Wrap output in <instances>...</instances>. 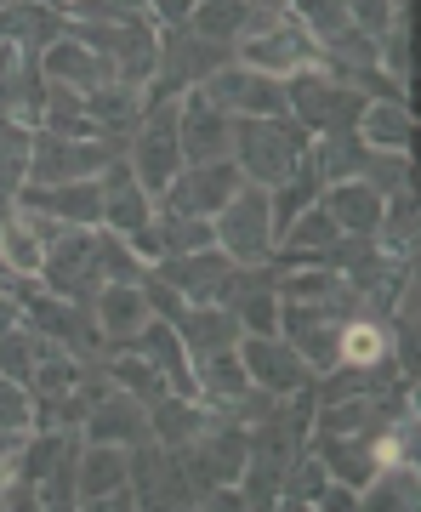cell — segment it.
I'll list each match as a JSON object with an SVG mask.
<instances>
[{
  "mask_svg": "<svg viewBox=\"0 0 421 512\" xmlns=\"http://www.w3.org/2000/svg\"><path fill=\"white\" fill-rule=\"evenodd\" d=\"M154 279L171 285L183 302H222V308H228V296H234V285H239V262L222 256L217 245H205V251L160 256V262H154Z\"/></svg>",
  "mask_w": 421,
  "mask_h": 512,
  "instance_id": "obj_8",
  "label": "cell"
},
{
  "mask_svg": "<svg viewBox=\"0 0 421 512\" xmlns=\"http://www.w3.org/2000/svg\"><path fill=\"white\" fill-rule=\"evenodd\" d=\"M40 6H52V12H69V0H40Z\"/></svg>",
  "mask_w": 421,
  "mask_h": 512,
  "instance_id": "obj_42",
  "label": "cell"
},
{
  "mask_svg": "<svg viewBox=\"0 0 421 512\" xmlns=\"http://www.w3.org/2000/svg\"><path fill=\"white\" fill-rule=\"evenodd\" d=\"M63 35V12L40 0H0V46H18L23 57H40Z\"/></svg>",
  "mask_w": 421,
  "mask_h": 512,
  "instance_id": "obj_24",
  "label": "cell"
},
{
  "mask_svg": "<svg viewBox=\"0 0 421 512\" xmlns=\"http://www.w3.org/2000/svg\"><path fill=\"white\" fill-rule=\"evenodd\" d=\"M40 80L46 86H69V92H97L114 80V63L97 57L92 46H80L74 35H57L46 52H40Z\"/></svg>",
  "mask_w": 421,
  "mask_h": 512,
  "instance_id": "obj_17",
  "label": "cell"
},
{
  "mask_svg": "<svg viewBox=\"0 0 421 512\" xmlns=\"http://www.w3.org/2000/svg\"><path fill=\"white\" fill-rule=\"evenodd\" d=\"M29 285H35V279H18V274H12V268H6V251H0V291L23 296V291H29Z\"/></svg>",
  "mask_w": 421,
  "mask_h": 512,
  "instance_id": "obj_40",
  "label": "cell"
},
{
  "mask_svg": "<svg viewBox=\"0 0 421 512\" xmlns=\"http://www.w3.org/2000/svg\"><path fill=\"white\" fill-rule=\"evenodd\" d=\"M239 365L268 393H302V387H313V370L296 359V348L285 336H239Z\"/></svg>",
  "mask_w": 421,
  "mask_h": 512,
  "instance_id": "obj_13",
  "label": "cell"
},
{
  "mask_svg": "<svg viewBox=\"0 0 421 512\" xmlns=\"http://www.w3.org/2000/svg\"><path fill=\"white\" fill-rule=\"evenodd\" d=\"M285 12H291V18L302 23V29H308L313 40H319V46H325L330 35H342V29L353 23L342 0H285Z\"/></svg>",
  "mask_w": 421,
  "mask_h": 512,
  "instance_id": "obj_36",
  "label": "cell"
},
{
  "mask_svg": "<svg viewBox=\"0 0 421 512\" xmlns=\"http://www.w3.org/2000/svg\"><path fill=\"white\" fill-rule=\"evenodd\" d=\"M177 143H183V165H211L234 154V120L205 103L200 92H183V109H177Z\"/></svg>",
  "mask_w": 421,
  "mask_h": 512,
  "instance_id": "obj_12",
  "label": "cell"
},
{
  "mask_svg": "<svg viewBox=\"0 0 421 512\" xmlns=\"http://www.w3.org/2000/svg\"><path fill=\"white\" fill-rule=\"evenodd\" d=\"M97 183H103V228H114V234L131 239V234H143L148 222H154V211H160V205H154V194L131 177L126 160H109Z\"/></svg>",
  "mask_w": 421,
  "mask_h": 512,
  "instance_id": "obj_15",
  "label": "cell"
},
{
  "mask_svg": "<svg viewBox=\"0 0 421 512\" xmlns=\"http://www.w3.org/2000/svg\"><path fill=\"white\" fill-rule=\"evenodd\" d=\"M359 109H365V97L353 92V86H342L325 63L285 74V114H291L308 137H325V131H353Z\"/></svg>",
  "mask_w": 421,
  "mask_h": 512,
  "instance_id": "obj_4",
  "label": "cell"
},
{
  "mask_svg": "<svg viewBox=\"0 0 421 512\" xmlns=\"http://www.w3.org/2000/svg\"><path fill=\"white\" fill-rule=\"evenodd\" d=\"M308 131L296 126L291 114H262V120H234V154L239 177L257 188H279L296 165L308 160Z\"/></svg>",
  "mask_w": 421,
  "mask_h": 512,
  "instance_id": "obj_1",
  "label": "cell"
},
{
  "mask_svg": "<svg viewBox=\"0 0 421 512\" xmlns=\"http://www.w3.org/2000/svg\"><path fill=\"white\" fill-rule=\"evenodd\" d=\"M109 165V148L97 137H57V131L35 126V143H29V183L23 188H52V183H86V177H103Z\"/></svg>",
  "mask_w": 421,
  "mask_h": 512,
  "instance_id": "obj_7",
  "label": "cell"
},
{
  "mask_svg": "<svg viewBox=\"0 0 421 512\" xmlns=\"http://www.w3.org/2000/svg\"><path fill=\"white\" fill-rule=\"evenodd\" d=\"M416 501H421V467H416V461H382V467L359 484V507L410 512Z\"/></svg>",
  "mask_w": 421,
  "mask_h": 512,
  "instance_id": "obj_29",
  "label": "cell"
},
{
  "mask_svg": "<svg viewBox=\"0 0 421 512\" xmlns=\"http://www.w3.org/2000/svg\"><path fill=\"white\" fill-rule=\"evenodd\" d=\"M194 92L205 97V103H217L228 120H262V114H285V80H274V74L262 69H245L239 57H228L222 69H211L194 86Z\"/></svg>",
  "mask_w": 421,
  "mask_h": 512,
  "instance_id": "obj_6",
  "label": "cell"
},
{
  "mask_svg": "<svg viewBox=\"0 0 421 512\" xmlns=\"http://www.w3.org/2000/svg\"><path fill=\"white\" fill-rule=\"evenodd\" d=\"M29 143H35V126L23 120H0V188L18 194L29 183Z\"/></svg>",
  "mask_w": 421,
  "mask_h": 512,
  "instance_id": "obj_35",
  "label": "cell"
},
{
  "mask_svg": "<svg viewBox=\"0 0 421 512\" xmlns=\"http://www.w3.org/2000/svg\"><path fill=\"white\" fill-rule=\"evenodd\" d=\"M319 200H325V211L336 217L342 234H376V228H382L387 194H376L370 183H325L319 188Z\"/></svg>",
  "mask_w": 421,
  "mask_h": 512,
  "instance_id": "obj_27",
  "label": "cell"
},
{
  "mask_svg": "<svg viewBox=\"0 0 421 512\" xmlns=\"http://www.w3.org/2000/svg\"><path fill=\"white\" fill-rule=\"evenodd\" d=\"M18 319H23V308H0V336H6V330L18 325Z\"/></svg>",
  "mask_w": 421,
  "mask_h": 512,
  "instance_id": "obj_41",
  "label": "cell"
},
{
  "mask_svg": "<svg viewBox=\"0 0 421 512\" xmlns=\"http://www.w3.org/2000/svg\"><path fill=\"white\" fill-rule=\"evenodd\" d=\"M376 245H382L387 256H416V188L387 194L382 228H376Z\"/></svg>",
  "mask_w": 421,
  "mask_h": 512,
  "instance_id": "obj_32",
  "label": "cell"
},
{
  "mask_svg": "<svg viewBox=\"0 0 421 512\" xmlns=\"http://www.w3.org/2000/svg\"><path fill=\"white\" fill-rule=\"evenodd\" d=\"M245 387H251V376L239 365V348H222V353H211V359L194 365V399H205L211 410H222V416L245 399Z\"/></svg>",
  "mask_w": 421,
  "mask_h": 512,
  "instance_id": "obj_28",
  "label": "cell"
},
{
  "mask_svg": "<svg viewBox=\"0 0 421 512\" xmlns=\"http://www.w3.org/2000/svg\"><path fill=\"white\" fill-rule=\"evenodd\" d=\"M0 427H12V433H29L35 427V393L12 376H0Z\"/></svg>",
  "mask_w": 421,
  "mask_h": 512,
  "instance_id": "obj_39",
  "label": "cell"
},
{
  "mask_svg": "<svg viewBox=\"0 0 421 512\" xmlns=\"http://www.w3.org/2000/svg\"><path fill=\"white\" fill-rule=\"evenodd\" d=\"M211 234H217V251L234 256L239 268H257V262H274L279 251V228H274V200L268 188L257 183H239L228 194L217 217H211Z\"/></svg>",
  "mask_w": 421,
  "mask_h": 512,
  "instance_id": "obj_2",
  "label": "cell"
},
{
  "mask_svg": "<svg viewBox=\"0 0 421 512\" xmlns=\"http://www.w3.org/2000/svg\"><path fill=\"white\" fill-rule=\"evenodd\" d=\"M359 143L382 148V154H410L416 148V109L410 97H365V109L353 120Z\"/></svg>",
  "mask_w": 421,
  "mask_h": 512,
  "instance_id": "obj_19",
  "label": "cell"
},
{
  "mask_svg": "<svg viewBox=\"0 0 421 512\" xmlns=\"http://www.w3.org/2000/svg\"><path fill=\"white\" fill-rule=\"evenodd\" d=\"M18 200L52 211L69 228H103V183L97 177H86V183H52V188H18Z\"/></svg>",
  "mask_w": 421,
  "mask_h": 512,
  "instance_id": "obj_23",
  "label": "cell"
},
{
  "mask_svg": "<svg viewBox=\"0 0 421 512\" xmlns=\"http://www.w3.org/2000/svg\"><path fill=\"white\" fill-rule=\"evenodd\" d=\"M92 319L97 330L109 336V348H126L131 336L154 319V302H148L143 285H120V279H103L92 291Z\"/></svg>",
  "mask_w": 421,
  "mask_h": 512,
  "instance_id": "obj_18",
  "label": "cell"
},
{
  "mask_svg": "<svg viewBox=\"0 0 421 512\" xmlns=\"http://www.w3.org/2000/svg\"><path fill=\"white\" fill-rule=\"evenodd\" d=\"M245 12H251V0H194V12L183 23L211 46H234L245 35Z\"/></svg>",
  "mask_w": 421,
  "mask_h": 512,
  "instance_id": "obj_31",
  "label": "cell"
},
{
  "mask_svg": "<svg viewBox=\"0 0 421 512\" xmlns=\"http://www.w3.org/2000/svg\"><path fill=\"white\" fill-rule=\"evenodd\" d=\"M177 109H183V97H148V103H143V120H137V131H131V148H126L131 177H137L148 194H154V205H160V194L171 188V177L183 171Z\"/></svg>",
  "mask_w": 421,
  "mask_h": 512,
  "instance_id": "obj_3",
  "label": "cell"
},
{
  "mask_svg": "<svg viewBox=\"0 0 421 512\" xmlns=\"http://www.w3.org/2000/svg\"><path fill=\"white\" fill-rule=\"evenodd\" d=\"M171 325H177V336H183V348L194 365L211 359V353H222V348H239V336H245L234 308H222V302H183V308L171 313Z\"/></svg>",
  "mask_w": 421,
  "mask_h": 512,
  "instance_id": "obj_16",
  "label": "cell"
},
{
  "mask_svg": "<svg viewBox=\"0 0 421 512\" xmlns=\"http://www.w3.org/2000/svg\"><path fill=\"white\" fill-rule=\"evenodd\" d=\"M211 416L217 410L205 399H194V393H160V399L148 404V439L160 444V450H188L211 427Z\"/></svg>",
  "mask_w": 421,
  "mask_h": 512,
  "instance_id": "obj_20",
  "label": "cell"
},
{
  "mask_svg": "<svg viewBox=\"0 0 421 512\" xmlns=\"http://www.w3.org/2000/svg\"><path fill=\"white\" fill-rule=\"evenodd\" d=\"M330 484H336V478H330V467L319 461V450L302 444V450L291 456V467H285V478H279L274 507H285V512H296V507L319 512V507H325V495H330Z\"/></svg>",
  "mask_w": 421,
  "mask_h": 512,
  "instance_id": "obj_25",
  "label": "cell"
},
{
  "mask_svg": "<svg viewBox=\"0 0 421 512\" xmlns=\"http://www.w3.org/2000/svg\"><path fill=\"white\" fill-rule=\"evenodd\" d=\"M74 484H80V507L103 512V507H109V495L131 484V450L80 439V467H74Z\"/></svg>",
  "mask_w": 421,
  "mask_h": 512,
  "instance_id": "obj_21",
  "label": "cell"
},
{
  "mask_svg": "<svg viewBox=\"0 0 421 512\" xmlns=\"http://www.w3.org/2000/svg\"><path fill=\"white\" fill-rule=\"evenodd\" d=\"M376 69H382L393 86H404V92H410V18H399L393 29H382V35H376Z\"/></svg>",
  "mask_w": 421,
  "mask_h": 512,
  "instance_id": "obj_37",
  "label": "cell"
},
{
  "mask_svg": "<svg viewBox=\"0 0 421 512\" xmlns=\"http://www.w3.org/2000/svg\"><path fill=\"white\" fill-rule=\"evenodd\" d=\"M97 274H103V279H120V285H143V279H148V262L131 251L126 234L97 228Z\"/></svg>",
  "mask_w": 421,
  "mask_h": 512,
  "instance_id": "obj_34",
  "label": "cell"
},
{
  "mask_svg": "<svg viewBox=\"0 0 421 512\" xmlns=\"http://www.w3.org/2000/svg\"><path fill=\"white\" fill-rule=\"evenodd\" d=\"M234 57V46H211V40H200L188 23H160V69H154V80H148L143 97H183L194 92L211 69H222Z\"/></svg>",
  "mask_w": 421,
  "mask_h": 512,
  "instance_id": "obj_5",
  "label": "cell"
},
{
  "mask_svg": "<svg viewBox=\"0 0 421 512\" xmlns=\"http://www.w3.org/2000/svg\"><path fill=\"white\" fill-rule=\"evenodd\" d=\"M0 251H6V268L18 279H35L40 262H46V245H40L35 228L18 217V205H12V217H0Z\"/></svg>",
  "mask_w": 421,
  "mask_h": 512,
  "instance_id": "obj_33",
  "label": "cell"
},
{
  "mask_svg": "<svg viewBox=\"0 0 421 512\" xmlns=\"http://www.w3.org/2000/svg\"><path fill=\"white\" fill-rule=\"evenodd\" d=\"M359 183H370L376 194H399V188H410V154H382V148H370Z\"/></svg>",
  "mask_w": 421,
  "mask_h": 512,
  "instance_id": "obj_38",
  "label": "cell"
},
{
  "mask_svg": "<svg viewBox=\"0 0 421 512\" xmlns=\"http://www.w3.org/2000/svg\"><path fill=\"white\" fill-rule=\"evenodd\" d=\"M154 69H160V23L154 18H131L126 35H120V52H114V80L148 92Z\"/></svg>",
  "mask_w": 421,
  "mask_h": 512,
  "instance_id": "obj_26",
  "label": "cell"
},
{
  "mask_svg": "<svg viewBox=\"0 0 421 512\" xmlns=\"http://www.w3.org/2000/svg\"><path fill=\"white\" fill-rule=\"evenodd\" d=\"M245 183L234 160H211V165H183L171 188L160 194V211H177V217H217L228 194Z\"/></svg>",
  "mask_w": 421,
  "mask_h": 512,
  "instance_id": "obj_11",
  "label": "cell"
},
{
  "mask_svg": "<svg viewBox=\"0 0 421 512\" xmlns=\"http://www.w3.org/2000/svg\"><path fill=\"white\" fill-rule=\"evenodd\" d=\"M35 285L57 296H74V302H92V291L103 285V274H97V228H69L57 239L46 251V262H40Z\"/></svg>",
  "mask_w": 421,
  "mask_h": 512,
  "instance_id": "obj_9",
  "label": "cell"
},
{
  "mask_svg": "<svg viewBox=\"0 0 421 512\" xmlns=\"http://www.w3.org/2000/svg\"><path fill=\"white\" fill-rule=\"evenodd\" d=\"M234 57L245 63V69H262V74H274V80H285V74L313 69V63H319V40H313L308 29H302V23L285 12L274 29H262V35L239 40Z\"/></svg>",
  "mask_w": 421,
  "mask_h": 512,
  "instance_id": "obj_10",
  "label": "cell"
},
{
  "mask_svg": "<svg viewBox=\"0 0 421 512\" xmlns=\"http://www.w3.org/2000/svg\"><path fill=\"white\" fill-rule=\"evenodd\" d=\"M126 348L143 353L148 365L165 376V387H171V393H194V359H188L183 336H177V325H171V319H160V313H154V319L131 336Z\"/></svg>",
  "mask_w": 421,
  "mask_h": 512,
  "instance_id": "obj_22",
  "label": "cell"
},
{
  "mask_svg": "<svg viewBox=\"0 0 421 512\" xmlns=\"http://www.w3.org/2000/svg\"><path fill=\"white\" fill-rule=\"evenodd\" d=\"M80 439H86V444H120V450H137V444H148V404L131 399V393H120V387H109V393L86 410Z\"/></svg>",
  "mask_w": 421,
  "mask_h": 512,
  "instance_id": "obj_14",
  "label": "cell"
},
{
  "mask_svg": "<svg viewBox=\"0 0 421 512\" xmlns=\"http://www.w3.org/2000/svg\"><path fill=\"white\" fill-rule=\"evenodd\" d=\"M35 126L40 131H57V137H97L92 114H86V92H69V86H46Z\"/></svg>",
  "mask_w": 421,
  "mask_h": 512,
  "instance_id": "obj_30",
  "label": "cell"
}]
</instances>
